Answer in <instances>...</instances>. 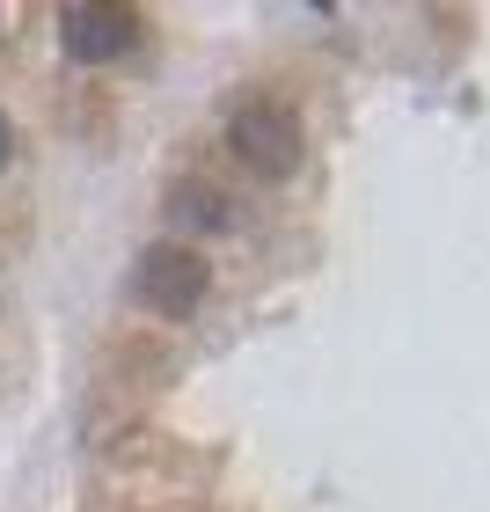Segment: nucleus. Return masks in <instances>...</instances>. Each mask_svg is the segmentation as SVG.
Segmentation results:
<instances>
[{
  "mask_svg": "<svg viewBox=\"0 0 490 512\" xmlns=\"http://www.w3.org/2000/svg\"><path fill=\"white\" fill-rule=\"evenodd\" d=\"M205 286H213V264H205L191 242H154L132 264V293L147 300L154 315H191L205 300Z\"/></svg>",
  "mask_w": 490,
  "mask_h": 512,
  "instance_id": "nucleus-1",
  "label": "nucleus"
},
{
  "mask_svg": "<svg viewBox=\"0 0 490 512\" xmlns=\"http://www.w3.org/2000/svg\"><path fill=\"white\" fill-rule=\"evenodd\" d=\"M132 37H139V8H125V0H81V8H59V44L81 66L125 59Z\"/></svg>",
  "mask_w": 490,
  "mask_h": 512,
  "instance_id": "nucleus-3",
  "label": "nucleus"
},
{
  "mask_svg": "<svg viewBox=\"0 0 490 512\" xmlns=\"http://www.w3.org/2000/svg\"><path fill=\"white\" fill-rule=\"evenodd\" d=\"M227 139H235V154L249 161L256 176H286L293 161H300V125H293V110L278 103V96H249V103H235Z\"/></svg>",
  "mask_w": 490,
  "mask_h": 512,
  "instance_id": "nucleus-2",
  "label": "nucleus"
},
{
  "mask_svg": "<svg viewBox=\"0 0 490 512\" xmlns=\"http://www.w3.org/2000/svg\"><path fill=\"white\" fill-rule=\"evenodd\" d=\"M0 169H8V118H0Z\"/></svg>",
  "mask_w": 490,
  "mask_h": 512,
  "instance_id": "nucleus-5",
  "label": "nucleus"
},
{
  "mask_svg": "<svg viewBox=\"0 0 490 512\" xmlns=\"http://www.w3.org/2000/svg\"><path fill=\"white\" fill-rule=\"evenodd\" d=\"M176 213H198L205 227H227V205H220V198H205V191H176Z\"/></svg>",
  "mask_w": 490,
  "mask_h": 512,
  "instance_id": "nucleus-4",
  "label": "nucleus"
}]
</instances>
